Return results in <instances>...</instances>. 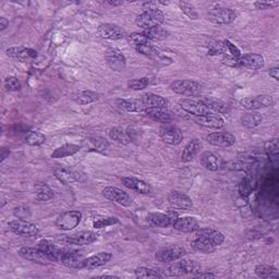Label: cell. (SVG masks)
I'll use <instances>...</instances> for the list:
<instances>
[{
  "mask_svg": "<svg viewBox=\"0 0 279 279\" xmlns=\"http://www.w3.org/2000/svg\"><path fill=\"white\" fill-rule=\"evenodd\" d=\"M226 52L224 42L220 40H213L208 44V53L209 55H219V53Z\"/></svg>",
  "mask_w": 279,
  "mask_h": 279,
  "instance_id": "cell-51",
  "label": "cell"
},
{
  "mask_svg": "<svg viewBox=\"0 0 279 279\" xmlns=\"http://www.w3.org/2000/svg\"><path fill=\"white\" fill-rule=\"evenodd\" d=\"M107 4L110 5V6H120V5H122V2H119V3H117V2H108Z\"/></svg>",
  "mask_w": 279,
  "mask_h": 279,
  "instance_id": "cell-62",
  "label": "cell"
},
{
  "mask_svg": "<svg viewBox=\"0 0 279 279\" xmlns=\"http://www.w3.org/2000/svg\"><path fill=\"white\" fill-rule=\"evenodd\" d=\"M250 168V166L242 160L239 159H235V160H230L227 162H224L222 169L230 170V172H246Z\"/></svg>",
  "mask_w": 279,
  "mask_h": 279,
  "instance_id": "cell-45",
  "label": "cell"
},
{
  "mask_svg": "<svg viewBox=\"0 0 279 279\" xmlns=\"http://www.w3.org/2000/svg\"><path fill=\"white\" fill-rule=\"evenodd\" d=\"M255 187V180L253 179V177L247 176L246 178H243L242 181L239 185V192L242 196H248L251 194V192L253 191V189Z\"/></svg>",
  "mask_w": 279,
  "mask_h": 279,
  "instance_id": "cell-44",
  "label": "cell"
},
{
  "mask_svg": "<svg viewBox=\"0 0 279 279\" xmlns=\"http://www.w3.org/2000/svg\"><path fill=\"white\" fill-rule=\"evenodd\" d=\"M143 34L147 37L149 42L151 40H164L169 36V32L166 29L161 28V26H156V28L144 30Z\"/></svg>",
  "mask_w": 279,
  "mask_h": 279,
  "instance_id": "cell-39",
  "label": "cell"
},
{
  "mask_svg": "<svg viewBox=\"0 0 279 279\" xmlns=\"http://www.w3.org/2000/svg\"><path fill=\"white\" fill-rule=\"evenodd\" d=\"M255 274L260 278L273 279V278H277L279 276V271L276 267L270 266V265L260 264L255 267Z\"/></svg>",
  "mask_w": 279,
  "mask_h": 279,
  "instance_id": "cell-38",
  "label": "cell"
},
{
  "mask_svg": "<svg viewBox=\"0 0 279 279\" xmlns=\"http://www.w3.org/2000/svg\"><path fill=\"white\" fill-rule=\"evenodd\" d=\"M121 182L126 188L141 194H149L152 192V187L147 182L133 178V177H125L121 179Z\"/></svg>",
  "mask_w": 279,
  "mask_h": 279,
  "instance_id": "cell-24",
  "label": "cell"
},
{
  "mask_svg": "<svg viewBox=\"0 0 279 279\" xmlns=\"http://www.w3.org/2000/svg\"><path fill=\"white\" fill-rule=\"evenodd\" d=\"M241 124L249 129H253L260 126L263 121V117L261 114H258L256 111H249L243 114L241 116Z\"/></svg>",
  "mask_w": 279,
  "mask_h": 279,
  "instance_id": "cell-37",
  "label": "cell"
},
{
  "mask_svg": "<svg viewBox=\"0 0 279 279\" xmlns=\"http://www.w3.org/2000/svg\"><path fill=\"white\" fill-rule=\"evenodd\" d=\"M96 234H94L93 231L90 230L80 231V233L76 235L68 236L65 238L68 244H74V246H88V244H92L93 242L96 241Z\"/></svg>",
  "mask_w": 279,
  "mask_h": 279,
  "instance_id": "cell-20",
  "label": "cell"
},
{
  "mask_svg": "<svg viewBox=\"0 0 279 279\" xmlns=\"http://www.w3.org/2000/svg\"><path fill=\"white\" fill-rule=\"evenodd\" d=\"M9 230L15 235L25 238L35 237L39 234V228L37 225L30 222L26 219H15L8 224Z\"/></svg>",
  "mask_w": 279,
  "mask_h": 279,
  "instance_id": "cell-4",
  "label": "cell"
},
{
  "mask_svg": "<svg viewBox=\"0 0 279 279\" xmlns=\"http://www.w3.org/2000/svg\"><path fill=\"white\" fill-rule=\"evenodd\" d=\"M117 222H118V219L116 218V217H105V218H99L95 220L93 222V227L95 229H100L108 226H113V225Z\"/></svg>",
  "mask_w": 279,
  "mask_h": 279,
  "instance_id": "cell-52",
  "label": "cell"
},
{
  "mask_svg": "<svg viewBox=\"0 0 279 279\" xmlns=\"http://www.w3.org/2000/svg\"><path fill=\"white\" fill-rule=\"evenodd\" d=\"M200 162L210 172H217V170L222 169L224 160L221 156L214 152H204L201 154Z\"/></svg>",
  "mask_w": 279,
  "mask_h": 279,
  "instance_id": "cell-21",
  "label": "cell"
},
{
  "mask_svg": "<svg viewBox=\"0 0 279 279\" xmlns=\"http://www.w3.org/2000/svg\"><path fill=\"white\" fill-rule=\"evenodd\" d=\"M103 195L108 201L118 203L122 206H130L132 204V197L124 190L116 187H107L103 190Z\"/></svg>",
  "mask_w": 279,
  "mask_h": 279,
  "instance_id": "cell-13",
  "label": "cell"
},
{
  "mask_svg": "<svg viewBox=\"0 0 279 279\" xmlns=\"http://www.w3.org/2000/svg\"><path fill=\"white\" fill-rule=\"evenodd\" d=\"M165 21V16L158 9H147L135 18V24L141 29H152L156 26H160Z\"/></svg>",
  "mask_w": 279,
  "mask_h": 279,
  "instance_id": "cell-2",
  "label": "cell"
},
{
  "mask_svg": "<svg viewBox=\"0 0 279 279\" xmlns=\"http://www.w3.org/2000/svg\"><path fill=\"white\" fill-rule=\"evenodd\" d=\"M200 103H202L204 106L207 107L209 110H213L219 114H226L229 111V107L226 103H224L222 100L217 99L214 97L209 96H201Z\"/></svg>",
  "mask_w": 279,
  "mask_h": 279,
  "instance_id": "cell-31",
  "label": "cell"
},
{
  "mask_svg": "<svg viewBox=\"0 0 279 279\" xmlns=\"http://www.w3.org/2000/svg\"><path fill=\"white\" fill-rule=\"evenodd\" d=\"M202 270V266L199 262L189 260V258H183L178 260V262L169 263L168 266L165 268V275L172 277H179L183 275L191 274L194 275Z\"/></svg>",
  "mask_w": 279,
  "mask_h": 279,
  "instance_id": "cell-1",
  "label": "cell"
},
{
  "mask_svg": "<svg viewBox=\"0 0 279 279\" xmlns=\"http://www.w3.org/2000/svg\"><path fill=\"white\" fill-rule=\"evenodd\" d=\"M97 34L105 39H122L127 37V33L120 26L110 23H103L98 26Z\"/></svg>",
  "mask_w": 279,
  "mask_h": 279,
  "instance_id": "cell-17",
  "label": "cell"
},
{
  "mask_svg": "<svg viewBox=\"0 0 279 279\" xmlns=\"http://www.w3.org/2000/svg\"><path fill=\"white\" fill-rule=\"evenodd\" d=\"M179 7L181 11L185 13L186 16H188L190 19H193V20H196L197 18H199V15H197L196 10L194 9V7L192 5H190L189 3H185V2H180L179 3Z\"/></svg>",
  "mask_w": 279,
  "mask_h": 279,
  "instance_id": "cell-53",
  "label": "cell"
},
{
  "mask_svg": "<svg viewBox=\"0 0 279 279\" xmlns=\"http://www.w3.org/2000/svg\"><path fill=\"white\" fill-rule=\"evenodd\" d=\"M274 104V99L268 94L256 95V96H249L241 100V105L248 110L255 111L261 108L269 107Z\"/></svg>",
  "mask_w": 279,
  "mask_h": 279,
  "instance_id": "cell-11",
  "label": "cell"
},
{
  "mask_svg": "<svg viewBox=\"0 0 279 279\" xmlns=\"http://www.w3.org/2000/svg\"><path fill=\"white\" fill-rule=\"evenodd\" d=\"M116 104L122 110L128 113H142L145 110V106L143 105L141 99H117Z\"/></svg>",
  "mask_w": 279,
  "mask_h": 279,
  "instance_id": "cell-32",
  "label": "cell"
},
{
  "mask_svg": "<svg viewBox=\"0 0 279 279\" xmlns=\"http://www.w3.org/2000/svg\"><path fill=\"white\" fill-rule=\"evenodd\" d=\"M7 56L17 58L22 61H32L36 58L37 53L32 48H26V47H23V46H18V47H10V48L7 49Z\"/></svg>",
  "mask_w": 279,
  "mask_h": 279,
  "instance_id": "cell-26",
  "label": "cell"
},
{
  "mask_svg": "<svg viewBox=\"0 0 279 279\" xmlns=\"http://www.w3.org/2000/svg\"><path fill=\"white\" fill-rule=\"evenodd\" d=\"M81 146L73 144V143H67V144L61 145L60 147L56 148L55 151L52 152L51 157L52 158H65V157H69V156H72L74 154H77L80 152Z\"/></svg>",
  "mask_w": 279,
  "mask_h": 279,
  "instance_id": "cell-35",
  "label": "cell"
},
{
  "mask_svg": "<svg viewBox=\"0 0 279 279\" xmlns=\"http://www.w3.org/2000/svg\"><path fill=\"white\" fill-rule=\"evenodd\" d=\"M18 253L22 258H24V260H28L37 264H49L52 262L51 257L39 248L24 247L20 249Z\"/></svg>",
  "mask_w": 279,
  "mask_h": 279,
  "instance_id": "cell-12",
  "label": "cell"
},
{
  "mask_svg": "<svg viewBox=\"0 0 279 279\" xmlns=\"http://www.w3.org/2000/svg\"><path fill=\"white\" fill-rule=\"evenodd\" d=\"M98 98L99 96L97 93H95L93 91H82L77 94V96L74 97V100H76V103H78L79 105H88L98 100Z\"/></svg>",
  "mask_w": 279,
  "mask_h": 279,
  "instance_id": "cell-40",
  "label": "cell"
},
{
  "mask_svg": "<svg viewBox=\"0 0 279 279\" xmlns=\"http://www.w3.org/2000/svg\"><path fill=\"white\" fill-rule=\"evenodd\" d=\"M170 88L183 96H199L202 93L203 86L192 80H176L170 84Z\"/></svg>",
  "mask_w": 279,
  "mask_h": 279,
  "instance_id": "cell-3",
  "label": "cell"
},
{
  "mask_svg": "<svg viewBox=\"0 0 279 279\" xmlns=\"http://www.w3.org/2000/svg\"><path fill=\"white\" fill-rule=\"evenodd\" d=\"M255 8L258 10H266V9H271L274 7L278 6V3H255L254 4Z\"/></svg>",
  "mask_w": 279,
  "mask_h": 279,
  "instance_id": "cell-58",
  "label": "cell"
},
{
  "mask_svg": "<svg viewBox=\"0 0 279 279\" xmlns=\"http://www.w3.org/2000/svg\"><path fill=\"white\" fill-rule=\"evenodd\" d=\"M109 138L115 142L119 143V144H124V145L130 144L132 141L130 133H129L126 129H122L120 127H115L110 129Z\"/></svg>",
  "mask_w": 279,
  "mask_h": 279,
  "instance_id": "cell-36",
  "label": "cell"
},
{
  "mask_svg": "<svg viewBox=\"0 0 279 279\" xmlns=\"http://www.w3.org/2000/svg\"><path fill=\"white\" fill-rule=\"evenodd\" d=\"M224 45H225V48H226V51L228 50V52L230 53L231 57H234V58L237 59V58H239L242 55L240 49L238 48V47L235 44L231 43L230 40L225 39L224 40Z\"/></svg>",
  "mask_w": 279,
  "mask_h": 279,
  "instance_id": "cell-56",
  "label": "cell"
},
{
  "mask_svg": "<svg viewBox=\"0 0 279 279\" xmlns=\"http://www.w3.org/2000/svg\"><path fill=\"white\" fill-rule=\"evenodd\" d=\"M193 239L204 241L210 244V246L217 248L224 243L225 236L220 231L212 228H199L196 231H194Z\"/></svg>",
  "mask_w": 279,
  "mask_h": 279,
  "instance_id": "cell-10",
  "label": "cell"
},
{
  "mask_svg": "<svg viewBox=\"0 0 279 279\" xmlns=\"http://www.w3.org/2000/svg\"><path fill=\"white\" fill-rule=\"evenodd\" d=\"M176 230L180 231V233H194L200 227V224L194 217H179L176 220L173 226Z\"/></svg>",
  "mask_w": 279,
  "mask_h": 279,
  "instance_id": "cell-27",
  "label": "cell"
},
{
  "mask_svg": "<svg viewBox=\"0 0 279 279\" xmlns=\"http://www.w3.org/2000/svg\"><path fill=\"white\" fill-rule=\"evenodd\" d=\"M53 196H55L53 190L45 185V183L44 185L36 186V199L39 202H47L53 199Z\"/></svg>",
  "mask_w": 279,
  "mask_h": 279,
  "instance_id": "cell-43",
  "label": "cell"
},
{
  "mask_svg": "<svg viewBox=\"0 0 279 279\" xmlns=\"http://www.w3.org/2000/svg\"><path fill=\"white\" fill-rule=\"evenodd\" d=\"M168 201L170 205L180 209H190L193 207L192 200L187 194H183L179 191L170 192L168 194Z\"/></svg>",
  "mask_w": 279,
  "mask_h": 279,
  "instance_id": "cell-25",
  "label": "cell"
},
{
  "mask_svg": "<svg viewBox=\"0 0 279 279\" xmlns=\"http://www.w3.org/2000/svg\"><path fill=\"white\" fill-rule=\"evenodd\" d=\"M127 40H128L129 44L134 47V48H137V47H139L141 45L149 43V40L147 39V37L143 33L129 34V35L127 36Z\"/></svg>",
  "mask_w": 279,
  "mask_h": 279,
  "instance_id": "cell-46",
  "label": "cell"
},
{
  "mask_svg": "<svg viewBox=\"0 0 279 279\" xmlns=\"http://www.w3.org/2000/svg\"><path fill=\"white\" fill-rule=\"evenodd\" d=\"M266 152L269 156V158L277 159V157H278V141H277V139H273L266 143Z\"/></svg>",
  "mask_w": 279,
  "mask_h": 279,
  "instance_id": "cell-55",
  "label": "cell"
},
{
  "mask_svg": "<svg viewBox=\"0 0 279 279\" xmlns=\"http://www.w3.org/2000/svg\"><path fill=\"white\" fill-rule=\"evenodd\" d=\"M191 248L194 251L202 252V253H205V254H210L216 251V247L210 246V244L197 239H193L191 241Z\"/></svg>",
  "mask_w": 279,
  "mask_h": 279,
  "instance_id": "cell-47",
  "label": "cell"
},
{
  "mask_svg": "<svg viewBox=\"0 0 279 279\" xmlns=\"http://www.w3.org/2000/svg\"><path fill=\"white\" fill-rule=\"evenodd\" d=\"M265 65L264 57L260 53H244L235 61V67L248 68L251 70H258Z\"/></svg>",
  "mask_w": 279,
  "mask_h": 279,
  "instance_id": "cell-14",
  "label": "cell"
},
{
  "mask_svg": "<svg viewBox=\"0 0 279 279\" xmlns=\"http://www.w3.org/2000/svg\"><path fill=\"white\" fill-rule=\"evenodd\" d=\"M56 178L63 183H69V182H84L86 178L83 174H80L78 172H74L72 169H57L55 170Z\"/></svg>",
  "mask_w": 279,
  "mask_h": 279,
  "instance_id": "cell-28",
  "label": "cell"
},
{
  "mask_svg": "<svg viewBox=\"0 0 279 279\" xmlns=\"http://www.w3.org/2000/svg\"><path fill=\"white\" fill-rule=\"evenodd\" d=\"M135 277L138 278H160L162 275L159 273V271L148 268V267H138L134 270Z\"/></svg>",
  "mask_w": 279,
  "mask_h": 279,
  "instance_id": "cell-48",
  "label": "cell"
},
{
  "mask_svg": "<svg viewBox=\"0 0 279 279\" xmlns=\"http://www.w3.org/2000/svg\"><path fill=\"white\" fill-rule=\"evenodd\" d=\"M194 121L200 126L209 129H221L225 126V120L218 114L209 113L204 116L194 117Z\"/></svg>",
  "mask_w": 279,
  "mask_h": 279,
  "instance_id": "cell-22",
  "label": "cell"
},
{
  "mask_svg": "<svg viewBox=\"0 0 279 279\" xmlns=\"http://www.w3.org/2000/svg\"><path fill=\"white\" fill-rule=\"evenodd\" d=\"M236 12L233 9L217 7L206 13V20L215 24H230L236 20Z\"/></svg>",
  "mask_w": 279,
  "mask_h": 279,
  "instance_id": "cell-8",
  "label": "cell"
},
{
  "mask_svg": "<svg viewBox=\"0 0 279 279\" xmlns=\"http://www.w3.org/2000/svg\"><path fill=\"white\" fill-rule=\"evenodd\" d=\"M81 220H82V213L79 210H68L57 217L55 224L58 229L68 231L78 227Z\"/></svg>",
  "mask_w": 279,
  "mask_h": 279,
  "instance_id": "cell-9",
  "label": "cell"
},
{
  "mask_svg": "<svg viewBox=\"0 0 279 279\" xmlns=\"http://www.w3.org/2000/svg\"><path fill=\"white\" fill-rule=\"evenodd\" d=\"M160 138L169 145H178L183 140V132L177 127L166 126L160 129Z\"/></svg>",
  "mask_w": 279,
  "mask_h": 279,
  "instance_id": "cell-19",
  "label": "cell"
},
{
  "mask_svg": "<svg viewBox=\"0 0 279 279\" xmlns=\"http://www.w3.org/2000/svg\"><path fill=\"white\" fill-rule=\"evenodd\" d=\"M45 141H46L45 135L43 133L36 132V131L28 132L24 138V142L31 146H40L44 144Z\"/></svg>",
  "mask_w": 279,
  "mask_h": 279,
  "instance_id": "cell-42",
  "label": "cell"
},
{
  "mask_svg": "<svg viewBox=\"0 0 279 279\" xmlns=\"http://www.w3.org/2000/svg\"><path fill=\"white\" fill-rule=\"evenodd\" d=\"M113 254L109 252H99L97 254H94L84 260L83 268L85 269H94L100 266H104L108 262H110Z\"/></svg>",
  "mask_w": 279,
  "mask_h": 279,
  "instance_id": "cell-23",
  "label": "cell"
},
{
  "mask_svg": "<svg viewBox=\"0 0 279 279\" xmlns=\"http://www.w3.org/2000/svg\"><path fill=\"white\" fill-rule=\"evenodd\" d=\"M9 26V21L6 18H0V31H5Z\"/></svg>",
  "mask_w": 279,
  "mask_h": 279,
  "instance_id": "cell-60",
  "label": "cell"
},
{
  "mask_svg": "<svg viewBox=\"0 0 279 279\" xmlns=\"http://www.w3.org/2000/svg\"><path fill=\"white\" fill-rule=\"evenodd\" d=\"M13 214H15V216L18 217L19 219H26V218H29V217L31 216L29 208L22 207V206L16 207L15 209H13Z\"/></svg>",
  "mask_w": 279,
  "mask_h": 279,
  "instance_id": "cell-57",
  "label": "cell"
},
{
  "mask_svg": "<svg viewBox=\"0 0 279 279\" xmlns=\"http://www.w3.org/2000/svg\"><path fill=\"white\" fill-rule=\"evenodd\" d=\"M85 258L79 254L76 251H66L60 250L59 253L56 257V262L60 263L64 266L68 268H74V269H81L83 268Z\"/></svg>",
  "mask_w": 279,
  "mask_h": 279,
  "instance_id": "cell-6",
  "label": "cell"
},
{
  "mask_svg": "<svg viewBox=\"0 0 279 279\" xmlns=\"http://www.w3.org/2000/svg\"><path fill=\"white\" fill-rule=\"evenodd\" d=\"M192 276L194 278H216V275L213 273H201V271H199V273H196Z\"/></svg>",
  "mask_w": 279,
  "mask_h": 279,
  "instance_id": "cell-59",
  "label": "cell"
},
{
  "mask_svg": "<svg viewBox=\"0 0 279 279\" xmlns=\"http://www.w3.org/2000/svg\"><path fill=\"white\" fill-rule=\"evenodd\" d=\"M137 51L142 53V55H144L146 57H149V58H157L159 56L158 53V50L155 48V47H153L151 44L147 43V44H144V45H141L139 47H137Z\"/></svg>",
  "mask_w": 279,
  "mask_h": 279,
  "instance_id": "cell-50",
  "label": "cell"
},
{
  "mask_svg": "<svg viewBox=\"0 0 279 279\" xmlns=\"http://www.w3.org/2000/svg\"><path fill=\"white\" fill-rule=\"evenodd\" d=\"M109 142H108L105 138L101 137H94L86 139V147L87 149L97 153H105L109 149Z\"/></svg>",
  "mask_w": 279,
  "mask_h": 279,
  "instance_id": "cell-34",
  "label": "cell"
},
{
  "mask_svg": "<svg viewBox=\"0 0 279 279\" xmlns=\"http://www.w3.org/2000/svg\"><path fill=\"white\" fill-rule=\"evenodd\" d=\"M143 105L145 106V108H167L168 106V100L160 96L158 94H154V93H146L142 96L141 98Z\"/></svg>",
  "mask_w": 279,
  "mask_h": 279,
  "instance_id": "cell-30",
  "label": "cell"
},
{
  "mask_svg": "<svg viewBox=\"0 0 279 279\" xmlns=\"http://www.w3.org/2000/svg\"><path fill=\"white\" fill-rule=\"evenodd\" d=\"M202 148V142L199 139H193L190 141L181 154V160L188 162L193 160L200 154Z\"/></svg>",
  "mask_w": 279,
  "mask_h": 279,
  "instance_id": "cell-29",
  "label": "cell"
},
{
  "mask_svg": "<svg viewBox=\"0 0 279 279\" xmlns=\"http://www.w3.org/2000/svg\"><path fill=\"white\" fill-rule=\"evenodd\" d=\"M187 254L185 248L179 246H169L158 250L155 253V260L160 263L169 264L178 261Z\"/></svg>",
  "mask_w": 279,
  "mask_h": 279,
  "instance_id": "cell-7",
  "label": "cell"
},
{
  "mask_svg": "<svg viewBox=\"0 0 279 279\" xmlns=\"http://www.w3.org/2000/svg\"><path fill=\"white\" fill-rule=\"evenodd\" d=\"M179 106L181 109L187 111L188 114L193 115L194 117H199V116H204V115L212 113L207 107H205L202 103H200V101L190 99V98L180 99Z\"/></svg>",
  "mask_w": 279,
  "mask_h": 279,
  "instance_id": "cell-18",
  "label": "cell"
},
{
  "mask_svg": "<svg viewBox=\"0 0 279 279\" xmlns=\"http://www.w3.org/2000/svg\"><path fill=\"white\" fill-rule=\"evenodd\" d=\"M4 85L6 87L7 91L9 92H16L19 91L21 88V83L16 77H8L4 82Z\"/></svg>",
  "mask_w": 279,
  "mask_h": 279,
  "instance_id": "cell-54",
  "label": "cell"
},
{
  "mask_svg": "<svg viewBox=\"0 0 279 279\" xmlns=\"http://www.w3.org/2000/svg\"><path fill=\"white\" fill-rule=\"evenodd\" d=\"M236 137L230 132L219 131L209 133L206 137V141L210 145L217 147H230L236 143Z\"/></svg>",
  "mask_w": 279,
  "mask_h": 279,
  "instance_id": "cell-15",
  "label": "cell"
},
{
  "mask_svg": "<svg viewBox=\"0 0 279 279\" xmlns=\"http://www.w3.org/2000/svg\"><path fill=\"white\" fill-rule=\"evenodd\" d=\"M105 60L108 67L115 71L124 70L127 65V60L124 53L117 48L107 49L105 52Z\"/></svg>",
  "mask_w": 279,
  "mask_h": 279,
  "instance_id": "cell-16",
  "label": "cell"
},
{
  "mask_svg": "<svg viewBox=\"0 0 279 279\" xmlns=\"http://www.w3.org/2000/svg\"><path fill=\"white\" fill-rule=\"evenodd\" d=\"M179 218L178 212L169 210L167 213H153L146 217V221L152 227L168 228L173 227L176 220Z\"/></svg>",
  "mask_w": 279,
  "mask_h": 279,
  "instance_id": "cell-5",
  "label": "cell"
},
{
  "mask_svg": "<svg viewBox=\"0 0 279 279\" xmlns=\"http://www.w3.org/2000/svg\"><path fill=\"white\" fill-rule=\"evenodd\" d=\"M278 72H279V70H278V68H273V69H270V71L268 72L269 73V76L271 77V78H273V79H275L276 81H278L279 79V76H278Z\"/></svg>",
  "mask_w": 279,
  "mask_h": 279,
  "instance_id": "cell-61",
  "label": "cell"
},
{
  "mask_svg": "<svg viewBox=\"0 0 279 279\" xmlns=\"http://www.w3.org/2000/svg\"><path fill=\"white\" fill-rule=\"evenodd\" d=\"M149 84V80L147 78H141V79H133L128 81V87L132 91H142L146 88Z\"/></svg>",
  "mask_w": 279,
  "mask_h": 279,
  "instance_id": "cell-49",
  "label": "cell"
},
{
  "mask_svg": "<svg viewBox=\"0 0 279 279\" xmlns=\"http://www.w3.org/2000/svg\"><path fill=\"white\" fill-rule=\"evenodd\" d=\"M37 248H39L40 250L44 251L45 253L48 254L51 257L52 262H56V257H57L59 251H60V248H58L56 244H53L49 240H42V241L38 242Z\"/></svg>",
  "mask_w": 279,
  "mask_h": 279,
  "instance_id": "cell-41",
  "label": "cell"
},
{
  "mask_svg": "<svg viewBox=\"0 0 279 279\" xmlns=\"http://www.w3.org/2000/svg\"><path fill=\"white\" fill-rule=\"evenodd\" d=\"M144 113L154 121L162 122V124H167L173 120L172 113L166 110L165 108H145Z\"/></svg>",
  "mask_w": 279,
  "mask_h": 279,
  "instance_id": "cell-33",
  "label": "cell"
}]
</instances>
